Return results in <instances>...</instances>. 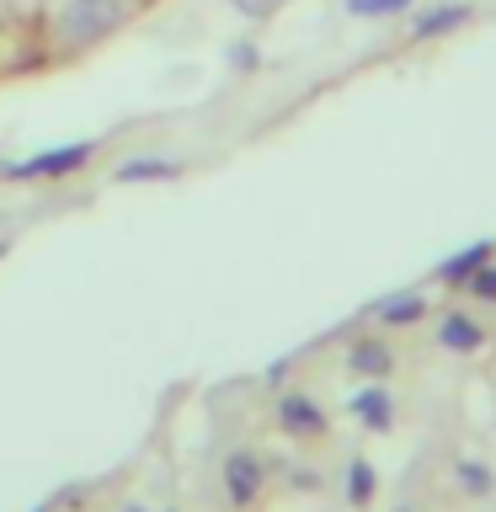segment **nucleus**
Here are the masks:
<instances>
[{"label": "nucleus", "instance_id": "obj_1", "mask_svg": "<svg viewBox=\"0 0 496 512\" xmlns=\"http://www.w3.org/2000/svg\"><path fill=\"white\" fill-rule=\"evenodd\" d=\"M102 139H70V144H54V150H38L27 160H0V182H64V176L86 171Z\"/></svg>", "mask_w": 496, "mask_h": 512}, {"label": "nucleus", "instance_id": "obj_2", "mask_svg": "<svg viewBox=\"0 0 496 512\" xmlns=\"http://www.w3.org/2000/svg\"><path fill=\"white\" fill-rule=\"evenodd\" d=\"M267 480H272V464L256 448H230L219 459V491H224V507L230 512H251L267 496Z\"/></svg>", "mask_w": 496, "mask_h": 512}, {"label": "nucleus", "instance_id": "obj_3", "mask_svg": "<svg viewBox=\"0 0 496 512\" xmlns=\"http://www.w3.org/2000/svg\"><path fill=\"white\" fill-rule=\"evenodd\" d=\"M118 27H123V0H64V11L54 22L64 48H91Z\"/></svg>", "mask_w": 496, "mask_h": 512}, {"label": "nucleus", "instance_id": "obj_4", "mask_svg": "<svg viewBox=\"0 0 496 512\" xmlns=\"http://www.w3.org/2000/svg\"><path fill=\"white\" fill-rule=\"evenodd\" d=\"M283 438H299V443H320L331 432V411L320 406L310 390H283L278 395V411H272Z\"/></svg>", "mask_w": 496, "mask_h": 512}, {"label": "nucleus", "instance_id": "obj_5", "mask_svg": "<svg viewBox=\"0 0 496 512\" xmlns=\"http://www.w3.org/2000/svg\"><path fill=\"white\" fill-rule=\"evenodd\" d=\"M347 416H352V422H358L363 432H379V438H384V432L395 427V416H400L395 390H390L384 379H363L358 390L347 395Z\"/></svg>", "mask_w": 496, "mask_h": 512}, {"label": "nucleus", "instance_id": "obj_6", "mask_svg": "<svg viewBox=\"0 0 496 512\" xmlns=\"http://www.w3.org/2000/svg\"><path fill=\"white\" fill-rule=\"evenodd\" d=\"M486 326L470 315V310H448L438 326H432V342H438L443 352H454V358H475L480 347H486Z\"/></svg>", "mask_w": 496, "mask_h": 512}, {"label": "nucleus", "instance_id": "obj_7", "mask_svg": "<svg viewBox=\"0 0 496 512\" xmlns=\"http://www.w3.org/2000/svg\"><path fill=\"white\" fill-rule=\"evenodd\" d=\"M432 310V299L422 294V288H400V294H384L368 304V315L379 320V326H390V331H406V326H422Z\"/></svg>", "mask_w": 496, "mask_h": 512}, {"label": "nucleus", "instance_id": "obj_8", "mask_svg": "<svg viewBox=\"0 0 496 512\" xmlns=\"http://www.w3.org/2000/svg\"><path fill=\"white\" fill-rule=\"evenodd\" d=\"M395 363H400V352L390 347V336H358V342L347 347V368L358 379H390L395 374Z\"/></svg>", "mask_w": 496, "mask_h": 512}, {"label": "nucleus", "instance_id": "obj_9", "mask_svg": "<svg viewBox=\"0 0 496 512\" xmlns=\"http://www.w3.org/2000/svg\"><path fill=\"white\" fill-rule=\"evenodd\" d=\"M470 16H475V6H464V0L422 6V11H411V38H416V43H427V38H448V32L470 27Z\"/></svg>", "mask_w": 496, "mask_h": 512}, {"label": "nucleus", "instance_id": "obj_10", "mask_svg": "<svg viewBox=\"0 0 496 512\" xmlns=\"http://www.w3.org/2000/svg\"><path fill=\"white\" fill-rule=\"evenodd\" d=\"M486 262H496V240H475V246H459L448 262L432 267V283L438 288H464Z\"/></svg>", "mask_w": 496, "mask_h": 512}, {"label": "nucleus", "instance_id": "obj_11", "mask_svg": "<svg viewBox=\"0 0 496 512\" xmlns=\"http://www.w3.org/2000/svg\"><path fill=\"white\" fill-rule=\"evenodd\" d=\"M187 166L171 155H128L118 171H112V182L118 187H155V182H176Z\"/></svg>", "mask_w": 496, "mask_h": 512}, {"label": "nucleus", "instance_id": "obj_12", "mask_svg": "<svg viewBox=\"0 0 496 512\" xmlns=\"http://www.w3.org/2000/svg\"><path fill=\"white\" fill-rule=\"evenodd\" d=\"M454 480L464 496H475V502H486V496H496V470L480 454H459L454 459Z\"/></svg>", "mask_w": 496, "mask_h": 512}, {"label": "nucleus", "instance_id": "obj_13", "mask_svg": "<svg viewBox=\"0 0 496 512\" xmlns=\"http://www.w3.org/2000/svg\"><path fill=\"white\" fill-rule=\"evenodd\" d=\"M342 491H347L352 507H374V496H379V470L358 454V459L347 464V475H342Z\"/></svg>", "mask_w": 496, "mask_h": 512}, {"label": "nucleus", "instance_id": "obj_14", "mask_svg": "<svg viewBox=\"0 0 496 512\" xmlns=\"http://www.w3.org/2000/svg\"><path fill=\"white\" fill-rule=\"evenodd\" d=\"M416 0H342L347 16H358V22H384V16H406Z\"/></svg>", "mask_w": 496, "mask_h": 512}, {"label": "nucleus", "instance_id": "obj_15", "mask_svg": "<svg viewBox=\"0 0 496 512\" xmlns=\"http://www.w3.org/2000/svg\"><path fill=\"white\" fill-rule=\"evenodd\" d=\"M459 294H470L475 304H491V310H496V262H486V267H480L475 278L459 288Z\"/></svg>", "mask_w": 496, "mask_h": 512}, {"label": "nucleus", "instance_id": "obj_16", "mask_svg": "<svg viewBox=\"0 0 496 512\" xmlns=\"http://www.w3.org/2000/svg\"><path fill=\"white\" fill-rule=\"evenodd\" d=\"M224 64H230L235 75H251V70H262V48L240 38V43H230V54H224Z\"/></svg>", "mask_w": 496, "mask_h": 512}, {"label": "nucleus", "instance_id": "obj_17", "mask_svg": "<svg viewBox=\"0 0 496 512\" xmlns=\"http://www.w3.org/2000/svg\"><path fill=\"white\" fill-rule=\"evenodd\" d=\"M230 6H235L240 16H272V11L283 6V0H230Z\"/></svg>", "mask_w": 496, "mask_h": 512}, {"label": "nucleus", "instance_id": "obj_18", "mask_svg": "<svg viewBox=\"0 0 496 512\" xmlns=\"http://www.w3.org/2000/svg\"><path fill=\"white\" fill-rule=\"evenodd\" d=\"M288 374H294V358H278V363H267V374H262V379L272 384V390H283V379H288Z\"/></svg>", "mask_w": 496, "mask_h": 512}, {"label": "nucleus", "instance_id": "obj_19", "mask_svg": "<svg viewBox=\"0 0 496 512\" xmlns=\"http://www.w3.org/2000/svg\"><path fill=\"white\" fill-rule=\"evenodd\" d=\"M288 486H294V491H320V475L315 470H294V475H288Z\"/></svg>", "mask_w": 496, "mask_h": 512}, {"label": "nucleus", "instance_id": "obj_20", "mask_svg": "<svg viewBox=\"0 0 496 512\" xmlns=\"http://www.w3.org/2000/svg\"><path fill=\"white\" fill-rule=\"evenodd\" d=\"M123 512H155V507H139V502H128V507H123Z\"/></svg>", "mask_w": 496, "mask_h": 512}, {"label": "nucleus", "instance_id": "obj_21", "mask_svg": "<svg viewBox=\"0 0 496 512\" xmlns=\"http://www.w3.org/2000/svg\"><path fill=\"white\" fill-rule=\"evenodd\" d=\"M32 512H59V507H54V502H38V507H32Z\"/></svg>", "mask_w": 496, "mask_h": 512}, {"label": "nucleus", "instance_id": "obj_22", "mask_svg": "<svg viewBox=\"0 0 496 512\" xmlns=\"http://www.w3.org/2000/svg\"><path fill=\"white\" fill-rule=\"evenodd\" d=\"M6 256H11V240H0V262H6Z\"/></svg>", "mask_w": 496, "mask_h": 512}, {"label": "nucleus", "instance_id": "obj_23", "mask_svg": "<svg viewBox=\"0 0 496 512\" xmlns=\"http://www.w3.org/2000/svg\"><path fill=\"white\" fill-rule=\"evenodd\" d=\"M395 512H416V507H395Z\"/></svg>", "mask_w": 496, "mask_h": 512}]
</instances>
